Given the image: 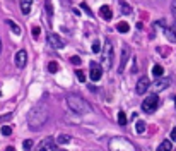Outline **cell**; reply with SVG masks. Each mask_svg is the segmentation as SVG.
<instances>
[{
	"label": "cell",
	"instance_id": "5bb4252c",
	"mask_svg": "<svg viewBox=\"0 0 176 151\" xmlns=\"http://www.w3.org/2000/svg\"><path fill=\"white\" fill-rule=\"evenodd\" d=\"M173 150V144H171V141H168V139H164L163 143L157 146L156 151H171Z\"/></svg>",
	"mask_w": 176,
	"mask_h": 151
},
{
	"label": "cell",
	"instance_id": "f1b7e54d",
	"mask_svg": "<svg viewBox=\"0 0 176 151\" xmlns=\"http://www.w3.org/2000/svg\"><path fill=\"white\" fill-rule=\"evenodd\" d=\"M75 74H77V79H79V81H81V82H86V74H84L82 70H77Z\"/></svg>",
	"mask_w": 176,
	"mask_h": 151
},
{
	"label": "cell",
	"instance_id": "ba28073f",
	"mask_svg": "<svg viewBox=\"0 0 176 151\" xmlns=\"http://www.w3.org/2000/svg\"><path fill=\"white\" fill-rule=\"evenodd\" d=\"M128 57H130V48H128V45H123V48H122V60H120V65H118V72H120V74L125 70V65H127V62H128Z\"/></svg>",
	"mask_w": 176,
	"mask_h": 151
},
{
	"label": "cell",
	"instance_id": "8fae6325",
	"mask_svg": "<svg viewBox=\"0 0 176 151\" xmlns=\"http://www.w3.org/2000/svg\"><path fill=\"white\" fill-rule=\"evenodd\" d=\"M55 139L53 137H46L43 143L38 146V151H55Z\"/></svg>",
	"mask_w": 176,
	"mask_h": 151
},
{
	"label": "cell",
	"instance_id": "7a4b0ae2",
	"mask_svg": "<svg viewBox=\"0 0 176 151\" xmlns=\"http://www.w3.org/2000/svg\"><path fill=\"white\" fill-rule=\"evenodd\" d=\"M65 101H67L68 108L72 110V112H75V113L84 115V113H89V112H91V105H89L84 98H81V96H77V95H68L67 98H65Z\"/></svg>",
	"mask_w": 176,
	"mask_h": 151
},
{
	"label": "cell",
	"instance_id": "4316f807",
	"mask_svg": "<svg viewBox=\"0 0 176 151\" xmlns=\"http://www.w3.org/2000/svg\"><path fill=\"white\" fill-rule=\"evenodd\" d=\"M92 52H94V53H98V52H101V43H99L98 40H96L94 43H92Z\"/></svg>",
	"mask_w": 176,
	"mask_h": 151
},
{
	"label": "cell",
	"instance_id": "4fadbf2b",
	"mask_svg": "<svg viewBox=\"0 0 176 151\" xmlns=\"http://www.w3.org/2000/svg\"><path fill=\"white\" fill-rule=\"evenodd\" d=\"M99 14H101V17L104 21H111V17H113V12H111L109 5H103L101 9H99Z\"/></svg>",
	"mask_w": 176,
	"mask_h": 151
},
{
	"label": "cell",
	"instance_id": "3957f363",
	"mask_svg": "<svg viewBox=\"0 0 176 151\" xmlns=\"http://www.w3.org/2000/svg\"><path fill=\"white\" fill-rule=\"evenodd\" d=\"M109 150L111 151H137V148L127 137H111Z\"/></svg>",
	"mask_w": 176,
	"mask_h": 151
},
{
	"label": "cell",
	"instance_id": "7402d4cb",
	"mask_svg": "<svg viewBox=\"0 0 176 151\" xmlns=\"http://www.w3.org/2000/svg\"><path fill=\"white\" fill-rule=\"evenodd\" d=\"M118 124H120V125H125V124H127V115H125L123 110L118 112Z\"/></svg>",
	"mask_w": 176,
	"mask_h": 151
},
{
	"label": "cell",
	"instance_id": "6da1fadb",
	"mask_svg": "<svg viewBox=\"0 0 176 151\" xmlns=\"http://www.w3.org/2000/svg\"><path fill=\"white\" fill-rule=\"evenodd\" d=\"M48 117H50V112L46 107H43V105L34 107L27 115V127L31 130H40L48 122Z\"/></svg>",
	"mask_w": 176,
	"mask_h": 151
},
{
	"label": "cell",
	"instance_id": "f35d334b",
	"mask_svg": "<svg viewBox=\"0 0 176 151\" xmlns=\"http://www.w3.org/2000/svg\"><path fill=\"white\" fill-rule=\"evenodd\" d=\"M62 151H63V150H62Z\"/></svg>",
	"mask_w": 176,
	"mask_h": 151
},
{
	"label": "cell",
	"instance_id": "52a82bcc",
	"mask_svg": "<svg viewBox=\"0 0 176 151\" xmlns=\"http://www.w3.org/2000/svg\"><path fill=\"white\" fill-rule=\"evenodd\" d=\"M149 86H150L149 77H145V76H142V77L139 79V82H137V88H135L137 95H145V91L149 89Z\"/></svg>",
	"mask_w": 176,
	"mask_h": 151
},
{
	"label": "cell",
	"instance_id": "5b68a950",
	"mask_svg": "<svg viewBox=\"0 0 176 151\" xmlns=\"http://www.w3.org/2000/svg\"><path fill=\"white\" fill-rule=\"evenodd\" d=\"M157 105H159V96H157L156 93H152V95H149L145 100H144L142 110L144 112H147V113H152V112L157 108Z\"/></svg>",
	"mask_w": 176,
	"mask_h": 151
},
{
	"label": "cell",
	"instance_id": "cb8c5ba5",
	"mask_svg": "<svg viewBox=\"0 0 176 151\" xmlns=\"http://www.w3.org/2000/svg\"><path fill=\"white\" fill-rule=\"evenodd\" d=\"M0 132H2V136H10L12 134V127L10 125H2Z\"/></svg>",
	"mask_w": 176,
	"mask_h": 151
},
{
	"label": "cell",
	"instance_id": "e0dca14e",
	"mask_svg": "<svg viewBox=\"0 0 176 151\" xmlns=\"http://www.w3.org/2000/svg\"><path fill=\"white\" fill-rule=\"evenodd\" d=\"M120 9H122V12L127 14V16H130V14H132V7H130L125 0H120Z\"/></svg>",
	"mask_w": 176,
	"mask_h": 151
},
{
	"label": "cell",
	"instance_id": "8d00e7d4",
	"mask_svg": "<svg viewBox=\"0 0 176 151\" xmlns=\"http://www.w3.org/2000/svg\"><path fill=\"white\" fill-rule=\"evenodd\" d=\"M0 53H2V40H0Z\"/></svg>",
	"mask_w": 176,
	"mask_h": 151
},
{
	"label": "cell",
	"instance_id": "603a6c76",
	"mask_svg": "<svg viewBox=\"0 0 176 151\" xmlns=\"http://www.w3.org/2000/svg\"><path fill=\"white\" fill-rule=\"evenodd\" d=\"M163 72H164V69L161 67V65H154V67H152V74L156 76V77H161Z\"/></svg>",
	"mask_w": 176,
	"mask_h": 151
},
{
	"label": "cell",
	"instance_id": "d4e9b609",
	"mask_svg": "<svg viewBox=\"0 0 176 151\" xmlns=\"http://www.w3.org/2000/svg\"><path fill=\"white\" fill-rule=\"evenodd\" d=\"M48 70H50L51 74H55V72L58 70V64H56V62H50V64H48Z\"/></svg>",
	"mask_w": 176,
	"mask_h": 151
},
{
	"label": "cell",
	"instance_id": "83f0119b",
	"mask_svg": "<svg viewBox=\"0 0 176 151\" xmlns=\"http://www.w3.org/2000/svg\"><path fill=\"white\" fill-rule=\"evenodd\" d=\"M12 118V113H5V115H0V124L7 122V120H10Z\"/></svg>",
	"mask_w": 176,
	"mask_h": 151
},
{
	"label": "cell",
	"instance_id": "836d02e7",
	"mask_svg": "<svg viewBox=\"0 0 176 151\" xmlns=\"http://www.w3.org/2000/svg\"><path fill=\"white\" fill-rule=\"evenodd\" d=\"M171 141H173V143H176V127L171 130Z\"/></svg>",
	"mask_w": 176,
	"mask_h": 151
},
{
	"label": "cell",
	"instance_id": "2e32d148",
	"mask_svg": "<svg viewBox=\"0 0 176 151\" xmlns=\"http://www.w3.org/2000/svg\"><path fill=\"white\" fill-rule=\"evenodd\" d=\"M21 10L24 14H29V10H31V0H21Z\"/></svg>",
	"mask_w": 176,
	"mask_h": 151
},
{
	"label": "cell",
	"instance_id": "30bf717a",
	"mask_svg": "<svg viewBox=\"0 0 176 151\" xmlns=\"http://www.w3.org/2000/svg\"><path fill=\"white\" fill-rule=\"evenodd\" d=\"M101 76H103V67L96 62H91V79L96 82L101 79Z\"/></svg>",
	"mask_w": 176,
	"mask_h": 151
},
{
	"label": "cell",
	"instance_id": "d6986e66",
	"mask_svg": "<svg viewBox=\"0 0 176 151\" xmlns=\"http://www.w3.org/2000/svg\"><path fill=\"white\" fill-rule=\"evenodd\" d=\"M135 130H137V134H142L144 130H145V122H144V120H137L135 122Z\"/></svg>",
	"mask_w": 176,
	"mask_h": 151
},
{
	"label": "cell",
	"instance_id": "9a60e30c",
	"mask_svg": "<svg viewBox=\"0 0 176 151\" xmlns=\"http://www.w3.org/2000/svg\"><path fill=\"white\" fill-rule=\"evenodd\" d=\"M164 34H166V38L169 41H173V43L176 41V31L173 27H164Z\"/></svg>",
	"mask_w": 176,
	"mask_h": 151
},
{
	"label": "cell",
	"instance_id": "4dcf8cb0",
	"mask_svg": "<svg viewBox=\"0 0 176 151\" xmlns=\"http://www.w3.org/2000/svg\"><path fill=\"white\" fill-rule=\"evenodd\" d=\"M70 62H72L74 65H79V64H81V57H72V58H70Z\"/></svg>",
	"mask_w": 176,
	"mask_h": 151
},
{
	"label": "cell",
	"instance_id": "f546056e",
	"mask_svg": "<svg viewBox=\"0 0 176 151\" xmlns=\"http://www.w3.org/2000/svg\"><path fill=\"white\" fill-rule=\"evenodd\" d=\"M46 10H48V16L51 17L53 16V9H51V2L50 0H46Z\"/></svg>",
	"mask_w": 176,
	"mask_h": 151
},
{
	"label": "cell",
	"instance_id": "277c9868",
	"mask_svg": "<svg viewBox=\"0 0 176 151\" xmlns=\"http://www.w3.org/2000/svg\"><path fill=\"white\" fill-rule=\"evenodd\" d=\"M113 64V45L111 41H104V48H103V69H111Z\"/></svg>",
	"mask_w": 176,
	"mask_h": 151
},
{
	"label": "cell",
	"instance_id": "9c48e42d",
	"mask_svg": "<svg viewBox=\"0 0 176 151\" xmlns=\"http://www.w3.org/2000/svg\"><path fill=\"white\" fill-rule=\"evenodd\" d=\"M48 41H50V45H51L53 48H56V50H60V48L65 47L63 40H62L58 34H55V33H48Z\"/></svg>",
	"mask_w": 176,
	"mask_h": 151
},
{
	"label": "cell",
	"instance_id": "8992f818",
	"mask_svg": "<svg viewBox=\"0 0 176 151\" xmlns=\"http://www.w3.org/2000/svg\"><path fill=\"white\" fill-rule=\"evenodd\" d=\"M14 62H15V67L17 69H24L27 64V53L26 50H19L17 53H15V57H14Z\"/></svg>",
	"mask_w": 176,
	"mask_h": 151
},
{
	"label": "cell",
	"instance_id": "484cf974",
	"mask_svg": "<svg viewBox=\"0 0 176 151\" xmlns=\"http://www.w3.org/2000/svg\"><path fill=\"white\" fill-rule=\"evenodd\" d=\"M22 148H24L26 151H29L31 148H33V141H31V139H26V141L22 143Z\"/></svg>",
	"mask_w": 176,
	"mask_h": 151
},
{
	"label": "cell",
	"instance_id": "1f68e13d",
	"mask_svg": "<svg viewBox=\"0 0 176 151\" xmlns=\"http://www.w3.org/2000/svg\"><path fill=\"white\" fill-rule=\"evenodd\" d=\"M171 14L176 17V0H173V4H171Z\"/></svg>",
	"mask_w": 176,
	"mask_h": 151
},
{
	"label": "cell",
	"instance_id": "44dd1931",
	"mask_svg": "<svg viewBox=\"0 0 176 151\" xmlns=\"http://www.w3.org/2000/svg\"><path fill=\"white\" fill-rule=\"evenodd\" d=\"M5 22H7V24H9V26H10V27H12V31H14V33H15V34H21V27L17 26V24H15V22H14V21L7 19Z\"/></svg>",
	"mask_w": 176,
	"mask_h": 151
},
{
	"label": "cell",
	"instance_id": "e575fe53",
	"mask_svg": "<svg viewBox=\"0 0 176 151\" xmlns=\"http://www.w3.org/2000/svg\"><path fill=\"white\" fill-rule=\"evenodd\" d=\"M81 7H82V9H84V10H86V12H87V14H91V16H94V14H92V12H91V10H89V7L86 5V4H82Z\"/></svg>",
	"mask_w": 176,
	"mask_h": 151
},
{
	"label": "cell",
	"instance_id": "7c38bea8",
	"mask_svg": "<svg viewBox=\"0 0 176 151\" xmlns=\"http://www.w3.org/2000/svg\"><path fill=\"white\" fill-rule=\"evenodd\" d=\"M152 86H154L156 91H163V89H166L169 86V79H168V77H166V79H164V77H159L156 82H152Z\"/></svg>",
	"mask_w": 176,
	"mask_h": 151
},
{
	"label": "cell",
	"instance_id": "ffe728a7",
	"mask_svg": "<svg viewBox=\"0 0 176 151\" xmlns=\"http://www.w3.org/2000/svg\"><path fill=\"white\" fill-rule=\"evenodd\" d=\"M56 143H60V144H68V143H70V136H68V134H62V136L56 137Z\"/></svg>",
	"mask_w": 176,
	"mask_h": 151
},
{
	"label": "cell",
	"instance_id": "74e56055",
	"mask_svg": "<svg viewBox=\"0 0 176 151\" xmlns=\"http://www.w3.org/2000/svg\"><path fill=\"white\" fill-rule=\"evenodd\" d=\"M175 107H176V96H175Z\"/></svg>",
	"mask_w": 176,
	"mask_h": 151
},
{
	"label": "cell",
	"instance_id": "d6a6232c",
	"mask_svg": "<svg viewBox=\"0 0 176 151\" xmlns=\"http://www.w3.org/2000/svg\"><path fill=\"white\" fill-rule=\"evenodd\" d=\"M40 33H41V29L38 26H34L33 27V36H40Z\"/></svg>",
	"mask_w": 176,
	"mask_h": 151
},
{
	"label": "cell",
	"instance_id": "ac0fdd59",
	"mask_svg": "<svg viewBox=\"0 0 176 151\" xmlns=\"http://www.w3.org/2000/svg\"><path fill=\"white\" fill-rule=\"evenodd\" d=\"M116 29H118V31H120V33H128L130 31V26L128 24H127V22H118V24H116Z\"/></svg>",
	"mask_w": 176,
	"mask_h": 151
},
{
	"label": "cell",
	"instance_id": "d590c367",
	"mask_svg": "<svg viewBox=\"0 0 176 151\" xmlns=\"http://www.w3.org/2000/svg\"><path fill=\"white\" fill-rule=\"evenodd\" d=\"M5 151H15V150H14L12 146H10V148H7V150H5Z\"/></svg>",
	"mask_w": 176,
	"mask_h": 151
}]
</instances>
